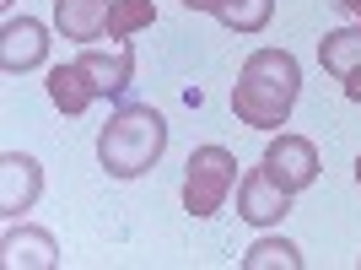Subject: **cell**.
<instances>
[{"mask_svg":"<svg viewBox=\"0 0 361 270\" xmlns=\"http://www.w3.org/2000/svg\"><path fill=\"white\" fill-rule=\"evenodd\" d=\"M302 98V65L291 49H254L232 81V114L248 130L275 135Z\"/></svg>","mask_w":361,"mask_h":270,"instance_id":"6da1fadb","label":"cell"},{"mask_svg":"<svg viewBox=\"0 0 361 270\" xmlns=\"http://www.w3.org/2000/svg\"><path fill=\"white\" fill-rule=\"evenodd\" d=\"M167 151V119L151 103H119L97 130V163L108 179H140L162 163Z\"/></svg>","mask_w":361,"mask_h":270,"instance_id":"7a4b0ae2","label":"cell"},{"mask_svg":"<svg viewBox=\"0 0 361 270\" xmlns=\"http://www.w3.org/2000/svg\"><path fill=\"white\" fill-rule=\"evenodd\" d=\"M238 189V157L226 146H195L189 151V168H183V211L195 222H211L226 211V195Z\"/></svg>","mask_w":361,"mask_h":270,"instance_id":"3957f363","label":"cell"},{"mask_svg":"<svg viewBox=\"0 0 361 270\" xmlns=\"http://www.w3.org/2000/svg\"><path fill=\"white\" fill-rule=\"evenodd\" d=\"M259 163L270 168V179L281 184V189H291V195H302V189L318 179V146L307 135H291V130H275Z\"/></svg>","mask_w":361,"mask_h":270,"instance_id":"277c9868","label":"cell"},{"mask_svg":"<svg viewBox=\"0 0 361 270\" xmlns=\"http://www.w3.org/2000/svg\"><path fill=\"white\" fill-rule=\"evenodd\" d=\"M75 65L92 76L97 98H124L130 81H135V44H130V38H108V49L103 44H81Z\"/></svg>","mask_w":361,"mask_h":270,"instance_id":"5b68a950","label":"cell"},{"mask_svg":"<svg viewBox=\"0 0 361 270\" xmlns=\"http://www.w3.org/2000/svg\"><path fill=\"white\" fill-rule=\"evenodd\" d=\"M49 28L38 16H6V28H0V71L6 76H27L49 60Z\"/></svg>","mask_w":361,"mask_h":270,"instance_id":"8992f818","label":"cell"},{"mask_svg":"<svg viewBox=\"0 0 361 270\" xmlns=\"http://www.w3.org/2000/svg\"><path fill=\"white\" fill-rule=\"evenodd\" d=\"M291 189H281V184L270 179V168L259 163V168H248L238 179V216L248 227H275L281 216H291Z\"/></svg>","mask_w":361,"mask_h":270,"instance_id":"52a82bcc","label":"cell"},{"mask_svg":"<svg viewBox=\"0 0 361 270\" xmlns=\"http://www.w3.org/2000/svg\"><path fill=\"white\" fill-rule=\"evenodd\" d=\"M38 195H44V163L27 151H6L0 157V216L16 222L22 211L38 206Z\"/></svg>","mask_w":361,"mask_h":270,"instance_id":"ba28073f","label":"cell"},{"mask_svg":"<svg viewBox=\"0 0 361 270\" xmlns=\"http://www.w3.org/2000/svg\"><path fill=\"white\" fill-rule=\"evenodd\" d=\"M0 259L11 270H54L60 265V243H54V233L49 227H32V222H22V227H6V238H0Z\"/></svg>","mask_w":361,"mask_h":270,"instance_id":"9c48e42d","label":"cell"},{"mask_svg":"<svg viewBox=\"0 0 361 270\" xmlns=\"http://www.w3.org/2000/svg\"><path fill=\"white\" fill-rule=\"evenodd\" d=\"M108 11L114 0H54V28L71 44H97L108 38Z\"/></svg>","mask_w":361,"mask_h":270,"instance_id":"30bf717a","label":"cell"},{"mask_svg":"<svg viewBox=\"0 0 361 270\" xmlns=\"http://www.w3.org/2000/svg\"><path fill=\"white\" fill-rule=\"evenodd\" d=\"M44 87H49V103L60 108L65 119H81V114H87V108L97 103V87H92V76L81 71L75 60H71V65H54Z\"/></svg>","mask_w":361,"mask_h":270,"instance_id":"8fae6325","label":"cell"},{"mask_svg":"<svg viewBox=\"0 0 361 270\" xmlns=\"http://www.w3.org/2000/svg\"><path fill=\"white\" fill-rule=\"evenodd\" d=\"M318 65H324L334 81H345L350 71H361V22L324 33V38H318Z\"/></svg>","mask_w":361,"mask_h":270,"instance_id":"7c38bea8","label":"cell"},{"mask_svg":"<svg viewBox=\"0 0 361 270\" xmlns=\"http://www.w3.org/2000/svg\"><path fill=\"white\" fill-rule=\"evenodd\" d=\"M275 16V0H221L216 6V22L232 33H264Z\"/></svg>","mask_w":361,"mask_h":270,"instance_id":"4fadbf2b","label":"cell"},{"mask_svg":"<svg viewBox=\"0 0 361 270\" xmlns=\"http://www.w3.org/2000/svg\"><path fill=\"white\" fill-rule=\"evenodd\" d=\"M243 270H302V249L291 238H259L243 254Z\"/></svg>","mask_w":361,"mask_h":270,"instance_id":"5bb4252c","label":"cell"},{"mask_svg":"<svg viewBox=\"0 0 361 270\" xmlns=\"http://www.w3.org/2000/svg\"><path fill=\"white\" fill-rule=\"evenodd\" d=\"M157 22V0H114L108 11V38H135Z\"/></svg>","mask_w":361,"mask_h":270,"instance_id":"9a60e30c","label":"cell"},{"mask_svg":"<svg viewBox=\"0 0 361 270\" xmlns=\"http://www.w3.org/2000/svg\"><path fill=\"white\" fill-rule=\"evenodd\" d=\"M345 98H350V103H361V71L345 76Z\"/></svg>","mask_w":361,"mask_h":270,"instance_id":"2e32d148","label":"cell"},{"mask_svg":"<svg viewBox=\"0 0 361 270\" xmlns=\"http://www.w3.org/2000/svg\"><path fill=\"white\" fill-rule=\"evenodd\" d=\"M178 6H189V11H211V16H216V6H221V0H178Z\"/></svg>","mask_w":361,"mask_h":270,"instance_id":"e0dca14e","label":"cell"},{"mask_svg":"<svg viewBox=\"0 0 361 270\" xmlns=\"http://www.w3.org/2000/svg\"><path fill=\"white\" fill-rule=\"evenodd\" d=\"M340 11H345L350 22H361V0H340Z\"/></svg>","mask_w":361,"mask_h":270,"instance_id":"ac0fdd59","label":"cell"},{"mask_svg":"<svg viewBox=\"0 0 361 270\" xmlns=\"http://www.w3.org/2000/svg\"><path fill=\"white\" fill-rule=\"evenodd\" d=\"M356 184H361V157H356Z\"/></svg>","mask_w":361,"mask_h":270,"instance_id":"d6986e66","label":"cell"},{"mask_svg":"<svg viewBox=\"0 0 361 270\" xmlns=\"http://www.w3.org/2000/svg\"><path fill=\"white\" fill-rule=\"evenodd\" d=\"M0 6H11V0H0Z\"/></svg>","mask_w":361,"mask_h":270,"instance_id":"ffe728a7","label":"cell"}]
</instances>
